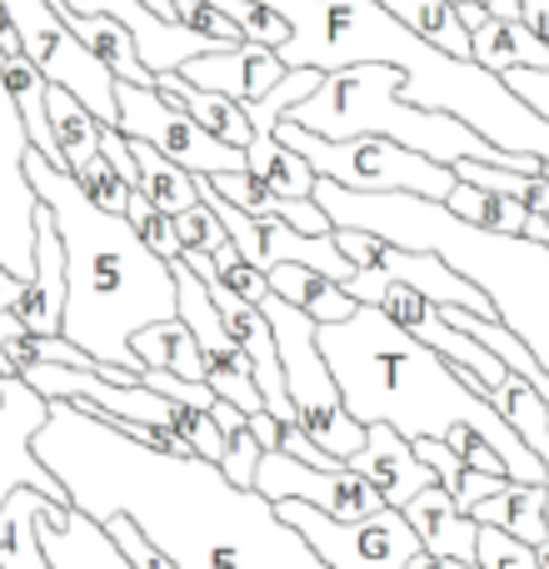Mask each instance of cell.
I'll return each mask as SVG.
<instances>
[{"instance_id":"6da1fadb","label":"cell","mask_w":549,"mask_h":569,"mask_svg":"<svg viewBox=\"0 0 549 569\" xmlns=\"http://www.w3.org/2000/svg\"><path fill=\"white\" fill-rule=\"evenodd\" d=\"M30 445L80 515H130L176 569H330L260 490L230 485L200 455L150 450L70 400H50Z\"/></svg>"},{"instance_id":"7a4b0ae2","label":"cell","mask_w":549,"mask_h":569,"mask_svg":"<svg viewBox=\"0 0 549 569\" xmlns=\"http://www.w3.org/2000/svg\"><path fill=\"white\" fill-rule=\"evenodd\" d=\"M260 6H270L290 26V40L280 46L285 66H310L325 76L340 66H365V60L395 66L405 76L400 96L410 106L445 110L510 156L549 160V120L525 106L505 86V76L485 70L470 56L430 46L380 0H260Z\"/></svg>"},{"instance_id":"3957f363","label":"cell","mask_w":549,"mask_h":569,"mask_svg":"<svg viewBox=\"0 0 549 569\" xmlns=\"http://www.w3.org/2000/svg\"><path fill=\"white\" fill-rule=\"evenodd\" d=\"M315 340H320L325 365H330L335 385H340L350 420L390 425L405 440H425V435L445 440L455 425H470L475 435H485L495 445L510 480L549 485L545 460L495 410V400L475 395L460 380V365H450L440 350L415 340L380 305H360L340 325H315Z\"/></svg>"},{"instance_id":"277c9868","label":"cell","mask_w":549,"mask_h":569,"mask_svg":"<svg viewBox=\"0 0 549 569\" xmlns=\"http://www.w3.org/2000/svg\"><path fill=\"white\" fill-rule=\"evenodd\" d=\"M26 176L40 206L56 216L66 240V340L96 355L100 365H126L146 385V365L136 355V335L146 325L180 320L176 266L136 236L126 216H110L80 190L70 170L50 166L36 146L26 156Z\"/></svg>"},{"instance_id":"5b68a950","label":"cell","mask_w":549,"mask_h":569,"mask_svg":"<svg viewBox=\"0 0 549 569\" xmlns=\"http://www.w3.org/2000/svg\"><path fill=\"white\" fill-rule=\"evenodd\" d=\"M315 200L335 226L370 230L405 250H430L465 280H475L495 305V320L510 325L530 355L549 370V246L530 236H495L460 220L445 200L425 196H360L335 180H315Z\"/></svg>"},{"instance_id":"8992f818","label":"cell","mask_w":549,"mask_h":569,"mask_svg":"<svg viewBox=\"0 0 549 569\" xmlns=\"http://www.w3.org/2000/svg\"><path fill=\"white\" fill-rule=\"evenodd\" d=\"M405 76L395 66H340L325 76V86L315 96H305L300 106H290V116L300 130H315L325 140H350V136H385L395 146H410L420 156L440 160V166H460V160H485V166H505L520 176H540L545 160L535 156H510V150L490 146L485 136H475L465 120L445 116V110L410 106L400 96Z\"/></svg>"},{"instance_id":"52a82bcc","label":"cell","mask_w":549,"mask_h":569,"mask_svg":"<svg viewBox=\"0 0 549 569\" xmlns=\"http://www.w3.org/2000/svg\"><path fill=\"white\" fill-rule=\"evenodd\" d=\"M274 136L290 150H300L310 160V170L320 180H335L345 190H360V196H425V200H450L455 190V166L420 156L410 146H395L385 136H350V140H325L315 130H300L295 120H280Z\"/></svg>"},{"instance_id":"ba28073f","label":"cell","mask_w":549,"mask_h":569,"mask_svg":"<svg viewBox=\"0 0 549 569\" xmlns=\"http://www.w3.org/2000/svg\"><path fill=\"white\" fill-rule=\"evenodd\" d=\"M260 310L270 315L285 390H290V405H295V415H300V430L310 435L325 455L350 465V455H360V445H365V425L350 420V410H345L340 385H335L330 365H325V355H320V340H315V320L305 310H295L290 300H280L274 290Z\"/></svg>"},{"instance_id":"9c48e42d","label":"cell","mask_w":549,"mask_h":569,"mask_svg":"<svg viewBox=\"0 0 549 569\" xmlns=\"http://www.w3.org/2000/svg\"><path fill=\"white\" fill-rule=\"evenodd\" d=\"M6 16L16 20L20 50L36 60V70L50 86H66L100 126L120 120V100H116V70L60 20V10L50 0H0Z\"/></svg>"},{"instance_id":"30bf717a","label":"cell","mask_w":549,"mask_h":569,"mask_svg":"<svg viewBox=\"0 0 549 569\" xmlns=\"http://www.w3.org/2000/svg\"><path fill=\"white\" fill-rule=\"evenodd\" d=\"M274 510L330 569H410V560L425 550L405 510H390V505L365 520H330L305 500H274Z\"/></svg>"},{"instance_id":"8fae6325","label":"cell","mask_w":549,"mask_h":569,"mask_svg":"<svg viewBox=\"0 0 549 569\" xmlns=\"http://www.w3.org/2000/svg\"><path fill=\"white\" fill-rule=\"evenodd\" d=\"M116 100H120V120L130 140H146L160 156H170L176 166H186L190 176H226V170H246V150L216 140L196 116L166 100L156 86H130L116 80Z\"/></svg>"},{"instance_id":"7c38bea8","label":"cell","mask_w":549,"mask_h":569,"mask_svg":"<svg viewBox=\"0 0 549 569\" xmlns=\"http://www.w3.org/2000/svg\"><path fill=\"white\" fill-rule=\"evenodd\" d=\"M170 266H176V284H180V320L190 325L200 355H206V385L216 390V400H230L246 415H260L266 410V395H260V385H256V365L240 350L236 335L226 330V315L216 310L206 280L186 266V256L170 260Z\"/></svg>"},{"instance_id":"4fadbf2b","label":"cell","mask_w":549,"mask_h":569,"mask_svg":"<svg viewBox=\"0 0 549 569\" xmlns=\"http://www.w3.org/2000/svg\"><path fill=\"white\" fill-rule=\"evenodd\" d=\"M256 490L266 500H305L315 510H325L330 520H365V515L385 510V500L375 495V485L365 475H355L350 465H335V470H315V465L295 460L285 450H270L260 460Z\"/></svg>"},{"instance_id":"5bb4252c","label":"cell","mask_w":549,"mask_h":569,"mask_svg":"<svg viewBox=\"0 0 549 569\" xmlns=\"http://www.w3.org/2000/svg\"><path fill=\"white\" fill-rule=\"evenodd\" d=\"M0 395H6V405H0V505H6V495L20 490V485L70 505L66 485L40 465L36 445H30L40 425L50 420V400L36 390V385L20 380V375H0Z\"/></svg>"},{"instance_id":"9a60e30c","label":"cell","mask_w":549,"mask_h":569,"mask_svg":"<svg viewBox=\"0 0 549 569\" xmlns=\"http://www.w3.org/2000/svg\"><path fill=\"white\" fill-rule=\"evenodd\" d=\"M66 240L56 230V216L40 206L36 216V276L26 280V295L16 300V320L26 325L30 335L50 340V335H66Z\"/></svg>"},{"instance_id":"2e32d148","label":"cell","mask_w":549,"mask_h":569,"mask_svg":"<svg viewBox=\"0 0 549 569\" xmlns=\"http://www.w3.org/2000/svg\"><path fill=\"white\" fill-rule=\"evenodd\" d=\"M350 470L365 475L390 510H405L425 485H435V470L415 455V440H405L390 425H365V445L360 455H350Z\"/></svg>"},{"instance_id":"e0dca14e","label":"cell","mask_w":549,"mask_h":569,"mask_svg":"<svg viewBox=\"0 0 549 569\" xmlns=\"http://www.w3.org/2000/svg\"><path fill=\"white\" fill-rule=\"evenodd\" d=\"M285 70H290V66L280 60V50H270V46H236V50H206V56L186 60V66H180V76H186L190 86H200V90H220V96L250 106V100H266L270 90L280 86Z\"/></svg>"},{"instance_id":"ac0fdd59","label":"cell","mask_w":549,"mask_h":569,"mask_svg":"<svg viewBox=\"0 0 549 569\" xmlns=\"http://www.w3.org/2000/svg\"><path fill=\"white\" fill-rule=\"evenodd\" d=\"M405 520L415 525V535H420V545L430 555H445V560H460L475 569V550H480V525L470 520V515L460 510V505L450 500V490H445L440 480L425 485L420 495H415L410 505H405Z\"/></svg>"},{"instance_id":"d6986e66","label":"cell","mask_w":549,"mask_h":569,"mask_svg":"<svg viewBox=\"0 0 549 569\" xmlns=\"http://www.w3.org/2000/svg\"><path fill=\"white\" fill-rule=\"evenodd\" d=\"M40 545H46L50 569H136L106 535V525H96L80 510L66 525H46V515H40Z\"/></svg>"},{"instance_id":"ffe728a7","label":"cell","mask_w":549,"mask_h":569,"mask_svg":"<svg viewBox=\"0 0 549 569\" xmlns=\"http://www.w3.org/2000/svg\"><path fill=\"white\" fill-rule=\"evenodd\" d=\"M156 90L166 100H176L186 116H196L200 126L210 130L216 140H226V146H236V150H246L250 140H256V126H250V110L240 106V100H230V96H220V90H200V86H190L180 70H170V76H156Z\"/></svg>"},{"instance_id":"44dd1931","label":"cell","mask_w":549,"mask_h":569,"mask_svg":"<svg viewBox=\"0 0 549 569\" xmlns=\"http://www.w3.org/2000/svg\"><path fill=\"white\" fill-rule=\"evenodd\" d=\"M50 505L60 500L30 490V485L6 495V505H0V569H50L46 545H40V515Z\"/></svg>"},{"instance_id":"7402d4cb","label":"cell","mask_w":549,"mask_h":569,"mask_svg":"<svg viewBox=\"0 0 549 569\" xmlns=\"http://www.w3.org/2000/svg\"><path fill=\"white\" fill-rule=\"evenodd\" d=\"M270 290L280 295V300H290L295 310H305L315 325H340L360 310V300H355L340 280L320 276V270H310V266H295V260L270 270Z\"/></svg>"},{"instance_id":"603a6c76","label":"cell","mask_w":549,"mask_h":569,"mask_svg":"<svg viewBox=\"0 0 549 569\" xmlns=\"http://www.w3.org/2000/svg\"><path fill=\"white\" fill-rule=\"evenodd\" d=\"M470 60H480L495 76H505V70H540L549 66V46L525 26V16L515 20L490 16L480 30H470Z\"/></svg>"},{"instance_id":"cb8c5ba5","label":"cell","mask_w":549,"mask_h":569,"mask_svg":"<svg viewBox=\"0 0 549 569\" xmlns=\"http://www.w3.org/2000/svg\"><path fill=\"white\" fill-rule=\"evenodd\" d=\"M545 500H549V485L505 480L500 495H485V500L475 505L470 520H475V525H495V530L515 535V540H525V545H545V540H549Z\"/></svg>"},{"instance_id":"d4e9b609","label":"cell","mask_w":549,"mask_h":569,"mask_svg":"<svg viewBox=\"0 0 549 569\" xmlns=\"http://www.w3.org/2000/svg\"><path fill=\"white\" fill-rule=\"evenodd\" d=\"M60 20L116 70V80L156 86V70L140 60V46H136V36H130V26H120V20H110V16H76V10H60Z\"/></svg>"},{"instance_id":"484cf974","label":"cell","mask_w":549,"mask_h":569,"mask_svg":"<svg viewBox=\"0 0 549 569\" xmlns=\"http://www.w3.org/2000/svg\"><path fill=\"white\" fill-rule=\"evenodd\" d=\"M246 170L256 180H266L274 196H290V200H310L315 196V170L300 150H290L274 130H256V140L246 146Z\"/></svg>"},{"instance_id":"4316f807","label":"cell","mask_w":549,"mask_h":569,"mask_svg":"<svg viewBox=\"0 0 549 569\" xmlns=\"http://www.w3.org/2000/svg\"><path fill=\"white\" fill-rule=\"evenodd\" d=\"M130 345H136V355H140L146 370H166V375H180V380L206 385V355H200V345H196V335H190L186 320L146 325Z\"/></svg>"},{"instance_id":"83f0119b","label":"cell","mask_w":549,"mask_h":569,"mask_svg":"<svg viewBox=\"0 0 549 569\" xmlns=\"http://www.w3.org/2000/svg\"><path fill=\"white\" fill-rule=\"evenodd\" d=\"M130 150H136V166H140V190H146L166 216H186L190 206H200V180L190 176L186 166H176V160L160 156L146 140H130Z\"/></svg>"},{"instance_id":"f1b7e54d","label":"cell","mask_w":549,"mask_h":569,"mask_svg":"<svg viewBox=\"0 0 549 569\" xmlns=\"http://www.w3.org/2000/svg\"><path fill=\"white\" fill-rule=\"evenodd\" d=\"M46 110H50V136H56L60 156H66V170H80L100 150V120L66 86L46 90Z\"/></svg>"},{"instance_id":"f546056e","label":"cell","mask_w":549,"mask_h":569,"mask_svg":"<svg viewBox=\"0 0 549 569\" xmlns=\"http://www.w3.org/2000/svg\"><path fill=\"white\" fill-rule=\"evenodd\" d=\"M445 206H450L460 220H470V226L495 230V236H525V226H530V210H525L515 196L470 186V180H455V190H450Z\"/></svg>"},{"instance_id":"4dcf8cb0","label":"cell","mask_w":549,"mask_h":569,"mask_svg":"<svg viewBox=\"0 0 549 569\" xmlns=\"http://www.w3.org/2000/svg\"><path fill=\"white\" fill-rule=\"evenodd\" d=\"M126 220L136 226V236L146 240L156 256H166V260H180V256H186V246H180V230H176V216H166V210H160L156 200L146 196V190H136V196H130Z\"/></svg>"},{"instance_id":"1f68e13d","label":"cell","mask_w":549,"mask_h":569,"mask_svg":"<svg viewBox=\"0 0 549 569\" xmlns=\"http://www.w3.org/2000/svg\"><path fill=\"white\" fill-rule=\"evenodd\" d=\"M70 176L80 180V190H86L90 200H96L100 210H110V216H126V206H130V196H136V186H126V176H120L116 166H110L106 156H90L80 170H70Z\"/></svg>"},{"instance_id":"d6a6232c","label":"cell","mask_w":549,"mask_h":569,"mask_svg":"<svg viewBox=\"0 0 549 569\" xmlns=\"http://www.w3.org/2000/svg\"><path fill=\"white\" fill-rule=\"evenodd\" d=\"M176 20H180V26H190L196 36H206V40H216V46H226V50L250 46L246 30H240L236 20L226 16V10L210 6V0H176Z\"/></svg>"},{"instance_id":"836d02e7","label":"cell","mask_w":549,"mask_h":569,"mask_svg":"<svg viewBox=\"0 0 549 569\" xmlns=\"http://www.w3.org/2000/svg\"><path fill=\"white\" fill-rule=\"evenodd\" d=\"M260 460H266V445L256 440L250 420L240 425V430H230V435H226V460H220V475H226L230 485H240V490H256Z\"/></svg>"},{"instance_id":"e575fe53","label":"cell","mask_w":549,"mask_h":569,"mask_svg":"<svg viewBox=\"0 0 549 569\" xmlns=\"http://www.w3.org/2000/svg\"><path fill=\"white\" fill-rule=\"evenodd\" d=\"M106 535L120 545V555H126V560L136 565V569H176V560H170V555L160 550V545L150 540V535L140 530L136 520H130V515H110V520H106Z\"/></svg>"},{"instance_id":"d590c367","label":"cell","mask_w":549,"mask_h":569,"mask_svg":"<svg viewBox=\"0 0 549 569\" xmlns=\"http://www.w3.org/2000/svg\"><path fill=\"white\" fill-rule=\"evenodd\" d=\"M176 435L200 455V460H210V465L226 460V430L216 425V415H210V410L180 405V415H176Z\"/></svg>"},{"instance_id":"8d00e7d4","label":"cell","mask_w":549,"mask_h":569,"mask_svg":"<svg viewBox=\"0 0 549 569\" xmlns=\"http://www.w3.org/2000/svg\"><path fill=\"white\" fill-rule=\"evenodd\" d=\"M210 260H216L220 280H226L236 295H246L250 305H266V300H270V276H266V270H260V266H250L246 256H240V250H236V240H230V246H220Z\"/></svg>"},{"instance_id":"74e56055","label":"cell","mask_w":549,"mask_h":569,"mask_svg":"<svg viewBox=\"0 0 549 569\" xmlns=\"http://www.w3.org/2000/svg\"><path fill=\"white\" fill-rule=\"evenodd\" d=\"M40 360V335L16 320V310H0V375H20Z\"/></svg>"},{"instance_id":"f35d334b","label":"cell","mask_w":549,"mask_h":569,"mask_svg":"<svg viewBox=\"0 0 549 569\" xmlns=\"http://www.w3.org/2000/svg\"><path fill=\"white\" fill-rule=\"evenodd\" d=\"M176 230H180V246L186 250H206V256H216L220 246H230L226 226H220V216L200 200V206H190L186 216H176Z\"/></svg>"},{"instance_id":"ab89813d","label":"cell","mask_w":549,"mask_h":569,"mask_svg":"<svg viewBox=\"0 0 549 569\" xmlns=\"http://www.w3.org/2000/svg\"><path fill=\"white\" fill-rule=\"evenodd\" d=\"M445 440H450L455 450H460V460L470 465V470H485V475H505V460H500V455H495V445L485 440V435H475L470 425H455V430L445 435Z\"/></svg>"},{"instance_id":"60d3db41","label":"cell","mask_w":549,"mask_h":569,"mask_svg":"<svg viewBox=\"0 0 549 569\" xmlns=\"http://www.w3.org/2000/svg\"><path fill=\"white\" fill-rule=\"evenodd\" d=\"M505 86H510L530 110H540V116L549 120V66H540V70H505Z\"/></svg>"},{"instance_id":"b9f144b4","label":"cell","mask_w":549,"mask_h":569,"mask_svg":"<svg viewBox=\"0 0 549 569\" xmlns=\"http://www.w3.org/2000/svg\"><path fill=\"white\" fill-rule=\"evenodd\" d=\"M250 430H256V440H260V445H266V455H270V450H280V430H285V425H280V420H274V415H270V410L250 415Z\"/></svg>"},{"instance_id":"7bdbcfd3","label":"cell","mask_w":549,"mask_h":569,"mask_svg":"<svg viewBox=\"0 0 549 569\" xmlns=\"http://www.w3.org/2000/svg\"><path fill=\"white\" fill-rule=\"evenodd\" d=\"M520 16H525V26L549 46V0H520Z\"/></svg>"},{"instance_id":"ee69618b","label":"cell","mask_w":549,"mask_h":569,"mask_svg":"<svg viewBox=\"0 0 549 569\" xmlns=\"http://www.w3.org/2000/svg\"><path fill=\"white\" fill-rule=\"evenodd\" d=\"M210 415H216V425H220V430H240V425H246L250 420V415L246 410H240V405H230V400H216V405H210Z\"/></svg>"},{"instance_id":"f6af8a7d","label":"cell","mask_w":549,"mask_h":569,"mask_svg":"<svg viewBox=\"0 0 549 569\" xmlns=\"http://www.w3.org/2000/svg\"><path fill=\"white\" fill-rule=\"evenodd\" d=\"M26 295V280L20 276H10L6 266H0V310H16V300Z\"/></svg>"},{"instance_id":"bcb514c9","label":"cell","mask_w":549,"mask_h":569,"mask_svg":"<svg viewBox=\"0 0 549 569\" xmlns=\"http://www.w3.org/2000/svg\"><path fill=\"white\" fill-rule=\"evenodd\" d=\"M410 569H470V565H460V560H445V555H430V550H420L410 560Z\"/></svg>"},{"instance_id":"7dc6e473","label":"cell","mask_w":549,"mask_h":569,"mask_svg":"<svg viewBox=\"0 0 549 569\" xmlns=\"http://www.w3.org/2000/svg\"><path fill=\"white\" fill-rule=\"evenodd\" d=\"M485 10H490V16L515 20V16H520V0H485Z\"/></svg>"},{"instance_id":"c3c4849f","label":"cell","mask_w":549,"mask_h":569,"mask_svg":"<svg viewBox=\"0 0 549 569\" xmlns=\"http://www.w3.org/2000/svg\"><path fill=\"white\" fill-rule=\"evenodd\" d=\"M156 16H166V20H176V0H146Z\"/></svg>"},{"instance_id":"681fc988","label":"cell","mask_w":549,"mask_h":569,"mask_svg":"<svg viewBox=\"0 0 549 569\" xmlns=\"http://www.w3.org/2000/svg\"><path fill=\"white\" fill-rule=\"evenodd\" d=\"M535 560H540V569H549V540H545V545H535Z\"/></svg>"},{"instance_id":"f907efd6","label":"cell","mask_w":549,"mask_h":569,"mask_svg":"<svg viewBox=\"0 0 549 569\" xmlns=\"http://www.w3.org/2000/svg\"><path fill=\"white\" fill-rule=\"evenodd\" d=\"M545 520H549V500H545Z\"/></svg>"},{"instance_id":"816d5d0a","label":"cell","mask_w":549,"mask_h":569,"mask_svg":"<svg viewBox=\"0 0 549 569\" xmlns=\"http://www.w3.org/2000/svg\"><path fill=\"white\" fill-rule=\"evenodd\" d=\"M545 176H549V160H545Z\"/></svg>"},{"instance_id":"f5cc1de1","label":"cell","mask_w":549,"mask_h":569,"mask_svg":"<svg viewBox=\"0 0 549 569\" xmlns=\"http://www.w3.org/2000/svg\"><path fill=\"white\" fill-rule=\"evenodd\" d=\"M0 405H6V395H0Z\"/></svg>"}]
</instances>
